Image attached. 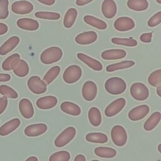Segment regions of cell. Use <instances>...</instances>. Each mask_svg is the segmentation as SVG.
<instances>
[{"mask_svg": "<svg viewBox=\"0 0 161 161\" xmlns=\"http://www.w3.org/2000/svg\"><path fill=\"white\" fill-rule=\"evenodd\" d=\"M147 0H128L127 6L131 10L135 11H143L148 7Z\"/></svg>", "mask_w": 161, "mask_h": 161, "instance_id": "cell-29", "label": "cell"}, {"mask_svg": "<svg viewBox=\"0 0 161 161\" xmlns=\"http://www.w3.org/2000/svg\"><path fill=\"white\" fill-rule=\"evenodd\" d=\"M58 103L57 98L53 96L40 97L36 102V106L41 109H49L54 108Z\"/></svg>", "mask_w": 161, "mask_h": 161, "instance_id": "cell-17", "label": "cell"}, {"mask_svg": "<svg viewBox=\"0 0 161 161\" xmlns=\"http://www.w3.org/2000/svg\"><path fill=\"white\" fill-rule=\"evenodd\" d=\"M28 89L35 94H43L47 91L46 83L37 75H33L27 82Z\"/></svg>", "mask_w": 161, "mask_h": 161, "instance_id": "cell-7", "label": "cell"}, {"mask_svg": "<svg viewBox=\"0 0 161 161\" xmlns=\"http://www.w3.org/2000/svg\"><path fill=\"white\" fill-rule=\"evenodd\" d=\"M63 56L62 49L58 47H49L41 53L40 60L44 64H52L59 61Z\"/></svg>", "mask_w": 161, "mask_h": 161, "instance_id": "cell-2", "label": "cell"}, {"mask_svg": "<svg viewBox=\"0 0 161 161\" xmlns=\"http://www.w3.org/2000/svg\"><path fill=\"white\" fill-rule=\"evenodd\" d=\"M77 57L88 67L96 71H101L103 69V65L99 61L90 57L83 53H78L77 54Z\"/></svg>", "mask_w": 161, "mask_h": 161, "instance_id": "cell-19", "label": "cell"}, {"mask_svg": "<svg viewBox=\"0 0 161 161\" xmlns=\"http://www.w3.org/2000/svg\"><path fill=\"white\" fill-rule=\"evenodd\" d=\"M102 13L106 18L114 17L117 13V6L114 0H104L101 5Z\"/></svg>", "mask_w": 161, "mask_h": 161, "instance_id": "cell-15", "label": "cell"}, {"mask_svg": "<svg viewBox=\"0 0 161 161\" xmlns=\"http://www.w3.org/2000/svg\"><path fill=\"white\" fill-rule=\"evenodd\" d=\"M130 94L136 101H145L149 96L148 87L142 82L133 83L130 87Z\"/></svg>", "mask_w": 161, "mask_h": 161, "instance_id": "cell-4", "label": "cell"}, {"mask_svg": "<svg viewBox=\"0 0 161 161\" xmlns=\"http://www.w3.org/2000/svg\"><path fill=\"white\" fill-rule=\"evenodd\" d=\"M76 130L73 126H69L64 130L55 138L54 144L57 148L67 145L75 136Z\"/></svg>", "mask_w": 161, "mask_h": 161, "instance_id": "cell-3", "label": "cell"}, {"mask_svg": "<svg viewBox=\"0 0 161 161\" xmlns=\"http://www.w3.org/2000/svg\"><path fill=\"white\" fill-rule=\"evenodd\" d=\"M111 42L116 45H123L126 47H135L137 45V41L132 38H118L113 37Z\"/></svg>", "mask_w": 161, "mask_h": 161, "instance_id": "cell-35", "label": "cell"}, {"mask_svg": "<svg viewBox=\"0 0 161 161\" xmlns=\"http://www.w3.org/2000/svg\"><path fill=\"white\" fill-rule=\"evenodd\" d=\"M11 76L8 74H0V82H8L10 80Z\"/></svg>", "mask_w": 161, "mask_h": 161, "instance_id": "cell-44", "label": "cell"}, {"mask_svg": "<svg viewBox=\"0 0 161 161\" xmlns=\"http://www.w3.org/2000/svg\"><path fill=\"white\" fill-rule=\"evenodd\" d=\"M150 108L147 104H142L131 109L128 114V118L133 121H138L145 118L149 113Z\"/></svg>", "mask_w": 161, "mask_h": 161, "instance_id": "cell-12", "label": "cell"}, {"mask_svg": "<svg viewBox=\"0 0 161 161\" xmlns=\"http://www.w3.org/2000/svg\"><path fill=\"white\" fill-rule=\"evenodd\" d=\"M20 123V119L17 118L7 121L0 127V135L4 136L10 134L19 127Z\"/></svg>", "mask_w": 161, "mask_h": 161, "instance_id": "cell-21", "label": "cell"}, {"mask_svg": "<svg viewBox=\"0 0 161 161\" xmlns=\"http://www.w3.org/2000/svg\"><path fill=\"white\" fill-rule=\"evenodd\" d=\"M111 137L113 143L118 147L124 146L127 142L126 131L121 125H115L112 128Z\"/></svg>", "mask_w": 161, "mask_h": 161, "instance_id": "cell-5", "label": "cell"}, {"mask_svg": "<svg viewBox=\"0 0 161 161\" xmlns=\"http://www.w3.org/2000/svg\"><path fill=\"white\" fill-rule=\"evenodd\" d=\"M29 70L28 64L23 59H19L13 69L14 74L19 77H24L27 75L29 73Z\"/></svg>", "mask_w": 161, "mask_h": 161, "instance_id": "cell-25", "label": "cell"}, {"mask_svg": "<svg viewBox=\"0 0 161 161\" xmlns=\"http://www.w3.org/2000/svg\"><path fill=\"white\" fill-rule=\"evenodd\" d=\"M157 93L159 97H161V86L157 87Z\"/></svg>", "mask_w": 161, "mask_h": 161, "instance_id": "cell-50", "label": "cell"}, {"mask_svg": "<svg viewBox=\"0 0 161 161\" xmlns=\"http://www.w3.org/2000/svg\"><path fill=\"white\" fill-rule=\"evenodd\" d=\"M8 30V26L3 23H0V35H3L5 34Z\"/></svg>", "mask_w": 161, "mask_h": 161, "instance_id": "cell-45", "label": "cell"}, {"mask_svg": "<svg viewBox=\"0 0 161 161\" xmlns=\"http://www.w3.org/2000/svg\"><path fill=\"white\" fill-rule=\"evenodd\" d=\"M20 39L17 36H13L8 38L1 47H0V55H5L11 52L19 43Z\"/></svg>", "mask_w": 161, "mask_h": 161, "instance_id": "cell-22", "label": "cell"}, {"mask_svg": "<svg viewBox=\"0 0 161 161\" xmlns=\"http://www.w3.org/2000/svg\"><path fill=\"white\" fill-rule=\"evenodd\" d=\"M60 72V67L59 66L55 65L51 67L43 76V80L46 83V84H50L57 77Z\"/></svg>", "mask_w": 161, "mask_h": 161, "instance_id": "cell-34", "label": "cell"}, {"mask_svg": "<svg viewBox=\"0 0 161 161\" xmlns=\"http://www.w3.org/2000/svg\"><path fill=\"white\" fill-rule=\"evenodd\" d=\"M16 25L19 28L28 31H35L39 28V23L36 20L28 18L19 19Z\"/></svg>", "mask_w": 161, "mask_h": 161, "instance_id": "cell-20", "label": "cell"}, {"mask_svg": "<svg viewBox=\"0 0 161 161\" xmlns=\"http://www.w3.org/2000/svg\"><path fill=\"white\" fill-rule=\"evenodd\" d=\"M126 52L122 49H109L104 50L101 53V57L106 60H113L123 58L126 57Z\"/></svg>", "mask_w": 161, "mask_h": 161, "instance_id": "cell-18", "label": "cell"}, {"mask_svg": "<svg viewBox=\"0 0 161 161\" xmlns=\"http://www.w3.org/2000/svg\"><path fill=\"white\" fill-rule=\"evenodd\" d=\"M60 109L64 113L72 116H79L81 113L80 108L77 104L69 101L62 103Z\"/></svg>", "mask_w": 161, "mask_h": 161, "instance_id": "cell-23", "label": "cell"}, {"mask_svg": "<svg viewBox=\"0 0 161 161\" xmlns=\"http://www.w3.org/2000/svg\"><path fill=\"white\" fill-rule=\"evenodd\" d=\"M94 0H76V4L79 6H82L89 4Z\"/></svg>", "mask_w": 161, "mask_h": 161, "instance_id": "cell-46", "label": "cell"}, {"mask_svg": "<svg viewBox=\"0 0 161 161\" xmlns=\"http://www.w3.org/2000/svg\"><path fill=\"white\" fill-rule=\"evenodd\" d=\"M114 28L119 31H127L134 28V20L128 16H122L117 18L114 22Z\"/></svg>", "mask_w": 161, "mask_h": 161, "instance_id": "cell-11", "label": "cell"}, {"mask_svg": "<svg viewBox=\"0 0 161 161\" xmlns=\"http://www.w3.org/2000/svg\"><path fill=\"white\" fill-rule=\"evenodd\" d=\"M33 10V5L31 3L25 1H18L14 2L11 5V11L18 14H29Z\"/></svg>", "mask_w": 161, "mask_h": 161, "instance_id": "cell-9", "label": "cell"}, {"mask_svg": "<svg viewBox=\"0 0 161 161\" xmlns=\"http://www.w3.org/2000/svg\"><path fill=\"white\" fill-rule=\"evenodd\" d=\"M88 118L90 123L94 126H98L101 123L102 117L99 109L96 107H92L88 111Z\"/></svg>", "mask_w": 161, "mask_h": 161, "instance_id": "cell-26", "label": "cell"}, {"mask_svg": "<svg viewBox=\"0 0 161 161\" xmlns=\"http://www.w3.org/2000/svg\"><path fill=\"white\" fill-rule=\"evenodd\" d=\"M77 16V11L75 8H69L64 18L63 24L64 26L67 28H71L74 24L75 19Z\"/></svg>", "mask_w": 161, "mask_h": 161, "instance_id": "cell-27", "label": "cell"}, {"mask_svg": "<svg viewBox=\"0 0 161 161\" xmlns=\"http://www.w3.org/2000/svg\"><path fill=\"white\" fill-rule=\"evenodd\" d=\"M35 16L40 19L49 20H57L60 18V14L59 13L48 11H38L35 13Z\"/></svg>", "mask_w": 161, "mask_h": 161, "instance_id": "cell-38", "label": "cell"}, {"mask_svg": "<svg viewBox=\"0 0 161 161\" xmlns=\"http://www.w3.org/2000/svg\"><path fill=\"white\" fill-rule=\"evenodd\" d=\"M47 125L45 123L32 124L25 128L24 133L27 136L35 137L45 133L47 131Z\"/></svg>", "mask_w": 161, "mask_h": 161, "instance_id": "cell-13", "label": "cell"}, {"mask_svg": "<svg viewBox=\"0 0 161 161\" xmlns=\"http://www.w3.org/2000/svg\"><path fill=\"white\" fill-rule=\"evenodd\" d=\"M20 59L18 53H14L6 58L2 63V69L6 71H10L13 69L17 62Z\"/></svg>", "mask_w": 161, "mask_h": 161, "instance_id": "cell-32", "label": "cell"}, {"mask_svg": "<svg viewBox=\"0 0 161 161\" xmlns=\"http://www.w3.org/2000/svg\"><path fill=\"white\" fill-rule=\"evenodd\" d=\"M158 150L159 153H161V144L160 143L158 145Z\"/></svg>", "mask_w": 161, "mask_h": 161, "instance_id": "cell-51", "label": "cell"}, {"mask_svg": "<svg viewBox=\"0 0 161 161\" xmlns=\"http://www.w3.org/2000/svg\"><path fill=\"white\" fill-rule=\"evenodd\" d=\"M82 76V69L77 65L69 66L64 72L63 79L67 84H74L77 82Z\"/></svg>", "mask_w": 161, "mask_h": 161, "instance_id": "cell-6", "label": "cell"}, {"mask_svg": "<svg viewBox=\"0 0 161 161\" xmlns=\"http://www.w3.org/2000/svg\"><path fill=\"white\" fill-rule=\"evenodd\" d=\"M161 119V113L159 111L153 113L150 117L145 121L143 125V128L146 131L153 130L159 123Z\"/></svg>", "mask_w": 161, "mask_h": 161, "instance_id": "cell-24", "label": "cell"}, {"mask_svg": "<svg viewBox=\"0 0 161 161\" xmlns=\"http://www.w3.org/2000/svg\"><path fill=\"white\" fill-rule=\"evenodd\" d=\"M148 82L153 87L161 86V69H158L152 72L148 77Z\"/></svg>", "mask_w": 161, "mask_h": 161, "instance_id": "cell-36", "label": "cell"}, {"mask_svg": "<svg viewBox=\"0 0 161 161\" xmlns=\"http://www.w3.org/2000/svg\"><path fill=\"white\" fill-rule=\"evenodd\" d=\"M0 94L6 97L11 99H16L18 97L17 92L7 85L0 86Z\"/></svg>", "mask_w": 161, "mask_h": 161, "instance_id": "cell-39", "label": "cell"}, {"mask_svg": "<svg viewBox=\"0 0 161 161\" xmlns=\"http://www.w3.org/2000/svg\"><path fill=\"white\" fill-rule=\"evenodd\" d=\"M8 0H0V19H4L9 15Z\"/></svg>", "mask_w": 161, "mask_h": 161, "instance_id": "cell-40", "label": "cell"}, {"mask_svg": "<svg viewBox=\"0 0 161 161\" xmlns=\"http://www.w3.org/2000/svg\"><path fill=\"white\" fill-rule=\"evenodd\" d=\"M74 161H86V157L84 155L79 154V155L75 156V157L74 158Z\"/></svg>", "mask_w": 161, "mask_h": 161, "instance_id": "cell-48", "label": "cell"}, {"mask_svg": "<svg viewBox=\"0 0 161 161\" xmlns=\"http://www.w3.org/2000/svg\"><path fill=\"white\" fill-rule=\"evenodd\" d=\"M152 33H145L140 35V39L143 43H150L152 41Z\"/></svg>", "mask_w": 161, "mask_h": 161, "instance_id": "cell-42", "label": "cell"}, {"mask_svg": "<svg viewBox=\"0 0 161 161\" xmlns=\"http://www.w3.org/2000/svg\"><path fill=\"white\" fill-rule=\"evenodd\" d=\"M86 139L87 142L94 143H104L108 140V136L103 133H89L86 135Z\"/></svg>", "mask_w": 161, "mask_h": 161, "instance_id": "cell-31", "label": "cell"}, {"mask_svg": "<svg viewBox=\"0 0 161 161\" xmlns=\"http://www.w3.org/2000/svg\"><path fill=\"white\" fill-rule=\"evenodd\" d=\"M156 1L157 2V3H158V4H161V0H156Z\"/></svg>", "mask_w": 161, "mask_h": 161, "instance_id": "cell-52", "label": "cell"}, {"mask_svg": "<svg viewBox=\"0 0 161 161\" xmlns=\"http://www.w3.org/2000/svg\"><path fill=\"white\" fill-rule=\"evenodd\" d=\"M97 87L96 83L91 80H87L82 86V95L87 101H93L96 97Z\"/></svg>", "mask_w": 161, "mask_h": 161, "instance_id": "cell-10", "label": "cell"}, {"mask_svg": "<svg viewBox=\"0 0 161 161\" xmlns=\"http://www.w3.org/2000/svg\"><path fill=\"white\" fill-rule=\"evenodd\" d=\"M37 1L40 3L47 6H52L55 2V0H37Z\"/></svg>", "mask_w": 161, "mask_h": 161, "instance_id": "cell-47", "label": "cell"}, {"mask_svg": "<svg viewBox=\"0 0 161 161\" xmlns=\"http://www.w3.org/2000/svg\"><path fill=\"white\" fill-rule=\"evenodd\" d=\"M70 155L65 150L58 151L52 154L49 158V161H69Z\"/></svg>", "mask_w": 161, "mask_h": 161, "instance_id": "cell-37", "label": "cell"}, {"mask_svg": "<svg viewBox=\"0 0 161 161\" xmlns=\"http://www.w3.org/2000/svg\"><path fill=\"white\" fill-rule=\"evenodd\" d=\"M134 65L135 62L133 60H124L118 63H115L108 65L106 70L108 72H111L120 69L130 68L133 67Z\"/></svg>", "mask_w": 161, "mask_h": 161, "instance_id": "cell-33", "label": "cell"}, {"mask_svg": "<svg viewBox=\"0 0 161 161\" xmlns=\"http://www.w3.org/2000/svg\"><path fill=\"white\" fill-rule=\"evenodd\" d=\"M8 106L7 97L3 96L0 97V114H1L6 109Z\"/></svg>", "mask_w": 161, "mask_h": 161, "instance_id": "cell-43", "label": "cell"}, {"mask_svg": "<svg viewBox=\"0 0 161 161\" xmlns=\"http://www.w3.org/2000/svg\"><path fill=\"white\" fill-rule=\"evenodd\" d=\"M84 21L86 23L99 30H105L107 28V24L104 21L91 15L84 16Z\"/></svg>", "mask_w": 161, "mask_h": 161, "instance_id": "cell-28", "label": "cell"}, {"mask_svg": "<svg viewBox=\"0 0 161 161\" xmlns=\"http://www.w3.org/2000/svg\"><path fill=\"white\" fill-rule=\"evenodd\" d=\"M126 100L123 97H120L111 102L105 109L104 114L107 117H113L118 114L125 107Z\"/></svg>", "mask_w": 161, "mask_h": 161, "instance_id": "cell-8", "label": "cell"}, {"mask_svg": "<svg viewBox=\"0 0 161 161\" xmlns=\"http://www.w3.org/2000/svg\"><path fill=\"white\" fill-rule=\"evenodd\" d=\"M19 109L21 116L26 118L30 119L34 114V108L31 102L27 98H23L19 103Z\"/></svg>", "mask_w": 161, "mask_h": 161, "instance_id": "cell-16", "label": "cell"}, {"mask_svg": "<svg viewBox=\"0 0 161 161\" xmlns=\"http://www.w3.org/2000/svg\"><path fill=\"white\" fill-rule=\"evenodd\" d=\"M104 87L108 93L113 95H119L125 91L126 84L122 78L113 77L105 82Z\"/></svg>", "mask_w": 161, "mask_h": 161, "instance_id": "cell-1", "label": "cell"}, {"mask_svg": "<svg viewBox=\"0 0 161 161\" xmlns=\"http://www.w3.org/2000/svg\"><path fill=\"white\" fill-rule=\"evenodd\" d=\"M91 161H100V160H92Z\"/></svg>", "mask_w": 161, "mask_h": 161, "instance_id": "cell-53", "label": "cell"}, {"mask_svg": "<svg viewBox=\"0 0 161 161\" xmlns=\"http://www.w3.org/2000/svg\"><path fill=\"white\" fill-rule=\"evenodd\" d=\"M95 154L101 158H111L116 155V151L113 148L106 147H99L94 149Z\"/></svg>", "mask_w": 161, "mask_h": 161, "instance_id": "cell-30", "label": "cell"}, {"mask_svg": "<svg viewBox=\"0 0 161 161\" xmlns=\"http://www.w3.org/2000/svg\"><path fill=\"white\" fill-rule=\"evenodd\" d=\"M25 161H38V158L35 156H31L26 159Z\"/></svg>", "mask_w": 161, "mask_h": 161, "instance_id": "cell-49", "label": "cell"}, {"mask_svg": "<svg viewBox=\"0 0 161 161\" xmlns=\"http://www.w3.org/2000/svg\"><path fill=\"white\" fill-rule=\"evenodd\" d=\"M97 38V35L95 31H88L77 35L75 38V42L79 45H86L94 43Z\"/></svg>", "mask_w": 161, "mask_h": 161, "instance_id": "cell-14", "label": "cell"}, {"mask_svg": "<svg viewBox=\"0 0 161 161\" xmlns=\"http://www.w3.org/2000/svg\"><path fill=\"white\" fill-rule=\"evenodd\" d=\"M161 23V11H158L153 15L147 22V25L150 27H155Z\"/></svg>", "mask_w": 161, "mask_h": 161, "instance_id": "cell-41", "label": "cell"}]
</instances>
